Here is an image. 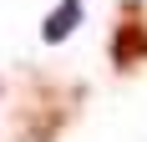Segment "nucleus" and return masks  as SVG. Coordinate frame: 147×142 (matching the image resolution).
Returning a JSON list of instances; mask_svg holds the SVG:
<instances>
[{
  "label": "nucleus",
  "instance_id": "3",
  "mask_svg": "<svg viewBox=\"0 0 147 142\" xmlns=\"http://www.w3.org/2000/svg\"><path fill=\"white\" fill-rule=\"evenodd\" d=\"M76 26H81V0H61L56 10L41 20V41H46V46H61Z\"/></svg>",
  "mask_w": 147,
  "mask_h": 142
},
{
  "label": "nucleus",
  "instance_id": "2",
  "mask_svg": "<svg viewBox=\"0 0 147 142\" xmlns=\"http://www.w3.org/2000/svg\"><path fill=\"white\" fill-rule=\"evenodd\" d=\"M142 61H147V10H142V0H127L117 15V30H112V66L137 71Z\"/></svg>",
  "mask_w": 147,
  "mask_h": 142
},
{
  "label": "nucleus",
  "instance_id": "1",
  "mask_svg": "<svg viewBox=\"0 0 147 142\" xmlns=\"http://www.w3.org/2000/svg\"><path fill=\"white\" fill-rule=\"evenodd\" d=\"M66 117H71V107L56 97V86H41L26 101L20 122H15V142H56L61 127H66Z\"/></svg>",
  "mask_w": 147,
  "mask_h": 142
}]
</instances>
